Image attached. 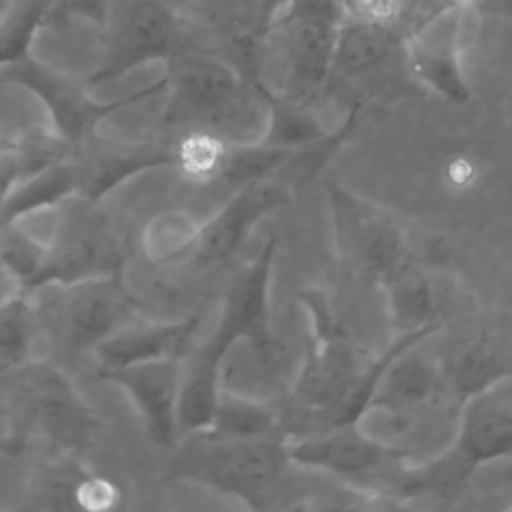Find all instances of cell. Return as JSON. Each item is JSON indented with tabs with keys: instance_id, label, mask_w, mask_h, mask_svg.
Here are the masks:
<instances>
[{
	"instance_id": "cell-1",
	"label": "cell",
	"mask_w": 512,
	"mask_h": 512,
	"mask_svg": "<svg viewBox=\"0 0 512 512\" xmlns=\"http://www.w3.org/2000/svg\"><path fill=\"white\" fill-rule=\"evenodd\" d=\"M276 236L266 238L258 254L228 284L212 334L182 360L178 400L180 436L208 430L222 388V368L230 346L248 344L262 364L272 366L278 342L270 318Z\"/></svg>"
},
{
	"instance_id": "cell-2",
	"label": "cell",
	"mask_w": 512,
	"mask_h": 512,
	"mask_svg": "<svg viewBox=\"0 0 512 512\" xmlns=\"http://www.w3.org/2000/svg\"><path fill=\"white\" fill-rule=\"evenodd\" d=\"M164 120L210 130L230 142H258L268 124V92L234 64L206 56H174L166 76Z\"/></svg>"
},
{
	"instance_id": "cell-3",
	"label": "cell",
	"mask_w": 512,
	"mask_h": 512,
	"mask_svg": "<svg viewBox=\"0 0 512 512\" xmlns=\"http://www.w3.org/2000/svg\"><path fill=\"white\" fill-rule=\"evenodd\" d=\"M340 0H290L262 30L278 60V82L268 90L296 106L312 104L330 88L336 36L344 20Z\"/></svg>"
},
{
	"instance_id": "cell-4",
	"label": "cell",
	"mask_w": 512,
	"mask_h": 512,
	"mask_svg": "<svg viewBox=\"0 0 512 512\" xmlns=\"http://www.w3.org/2000/svg\"><path fill=\"white\" fill-rule=\"evenodd\" d=\"M306 316V350L292 384L298 410L330 426L358 386L368 362L346 334L326 292L308 288L298 292Z\"/></svg>"
},
{
	"instance_id": "cell-5",
	"label": "cell",
	"mask_w": 512,
	"mask_h": 512,
	"mask_svg": "<svg viewBox=\"0 0 512 512\" xmlns=\"http://www.w3.org/2000/svg\"><path fill=\"white\" fill-rule=\"evenodd\" d=\"M290 464L344 480L370 496H396L416 464L408 448L384 442L360 424L322 426L304 434H286Z\"/></svg>"
},
{
	"instance_id": "cell-6",
	"label": "cell",
	"mask_w": 512,
	"mask_h": 512,
	"mask_svg": "<svg viewBox=\"0 0 512 512\" xmlns=\"http://www.w3.org/2000/svg\"><path fill=\"white\" fill-rule=\"evenodd\" d=\"M510 456L512 374H500L464 396L450 446L418 466L420 492H446L466 480L478 466Z\"/></svg>"
},
{
	"instance_id": "cell-7",
	"label": "cell",
	"mask_w": 512,
	"mask_h": 512,
	"mask_svg": "<svg viewBox=\"0 0 512 512\" xmlns=\"http://www.w3.org/2000/svg\"><path fill=\"white\" fill-rule=\"evenodd\" d=\"M182 476L244 502L252 510L270 506L290 466L284 436L226 438L210 432L186 434Z\"/></svg>"
},
{
	"instance_id": "cell-8",
	"label": "cell",
	"mask_w": 512,
	"mask_h": 512,
	"mask_svg": "<svg viewBox=\"0 0 512 512\" xmlns=\"http://www.w3.org/2000/svg\"><path fill=\"white\" fill-rule=\"evenodd\" d=\"M326 202L334 250L350 276L382 286L412 258L404 226L386 208L334 180L326 184Z\"/></svg>"
},
{
	"instance_id": "cell-9",
	"label": "cell",
	"mask_w": 512,
	"mask_h": 512,
	"mask_svg": "<svg viewBox=\"0 0 512 512\" xmlns=\"http://www.w3.org/2000/svg\"><path fill=\"white\" fill-rule=\"evenodd\" d=\"M104 26L102 56L86 76L88 84L116 80L154 60L170 62L178 54L182 24L164 0H132Z\"/></svg>"
},
{
	"instance_id": "cell-10",
	"label": "cell",
	"mask_w": 512,
	"mask_h": 512,
	"mask_svg": "<svg viewBox=\"0 0 512 512\" xmlns=\"http://www.w3.org/2000/svg\"><path fill=\"white\" fill-rule=\"evenodd\" d=\"M466 10L468 6L440 4L404 36V68L410 80L450 104L472 98L464 68Z\"/></svg>"
},
{
	"instance_id": "cell-11",
	"label": "cell",
	"mask_w": 512,
	"mask_h": 512,
	"mask_svg": "<svg viewBox=\"0 0 512 512\" xmlns=\"http://www.w3.org/2000/svg\"><path fill=\"white\" fill-rule=\"evenodd\" d=\"M434 332L438 330L404 334L390 340L388 358L364 414H384L390 420L408 424L444 396L446 376L440 362L426 354V350H420V344Z\"/></svg>"
},
{
	"instance_id": "cell-12",
	"label": "cell",
	"mask_w": 512,
	"mask_h": 512,
	"mask_svg": "<svg viewBox=\"0 0 512 512\" xmlns=\"http://www.w3.org/2000/svg\"><path fill=\"white\" fill-rule=\"evenodd\" d=\"M294 198V186L274 176L244 182L206 220H202L194 252L188 262L198 266L228 260L248 240L260 220Z\"/></svg>"
},
{
	"instance_id": "cell-13",
	"label": "cell",
	"mask_w": 512,
	"mask_h": 512,
	"mask_svg": "<svg viewBox=\"0 0 512 512\" xmlns=\"http://www.w3.org/2000/svg\"><path fill=\"white\" fill-rule=\"evenodd\" d=\"M182 360L180 356H162L126 364L106 374L130 396L148 438L168 448L180 438L178 400Z\"/></svg>"
},
{
	"instance_id": "cell-14",
	"label": "cell",
	"mask_w": 512,
	"mask_h": 512,
	"mask_svg": "<svg viewBox=\"0 0 512 512\" xmlns=\"http://www.w3.org/2000/svg\"><path fill=\"white\" fill-rule=\"evenodd\" d=\"M196 330V316H186L178 320H158L142 316L106 338L92 356L96 360V366L104 374L142 360L162 356L184 358Z\"/></svg>"
},
{
	"instance_id": "cell-15",
	"label": "cell",
	"mask_w": 512,
	"mask_h": 512,
	"mask_svg": "<svg viewBox=\"0 0 512 512\" xmlns=\"http://www.w3.org/2000/svg\"><path fill=\"white\" fill-rule=\"evenodd\" d=\"M402 52L404 36L394 26L344 16L336 36L330 84L334 80L360 82L384 70Z\"/></svg>"
},
{
	"instance_id": "cell-16",
	"label": "cell",
	"mask_w": 512,
	"mask_h": 512,
	"mask_svg": "<svg viewBox=\"0 0 512 512\" xmlns=\"http://www.w3.org/2000/svg\"><path fill=\"white\" fill-rule=\"evenodd\" d=\"M392 338L440 330V292L416 258H408L382 286Z\"/></svg>"
},
{
	"instance_id": "cell-17",
	"label": "cell",
	"mask_w": 512,
	"mask_h": 512,
	"mask_svg": "<svg viewBox=\"0 0 512 512\" xmlns=\"http://www.w3.org/2000/svg\"><path fill=\"white\" fill-rule=\"evenodd\" d=\"M200 226L202 220L186 208L166 206L152 212L142 222L134 246H138V252L148 266L168 268L182 264L188 262L194 252Z\"/></svg>"
},
{
	"instance_id": "cell-18",
	"label": "cell",
	"mask_w": 512,
	"mask_h": 512,
	"mask_svg": "<svg viewBox=\"0 0 512 512\" xmlns=\"http://www.w3.org/2000/svg\"><path fill=\"white\" fill-rule=\"evenodd\" d=\"M230 140L202 128H182L168 144L170 166L194 184H212L224 178Z\"/></svg>"
},
{
	"instance_id": "cell-19",
	"label": "cell",
	"mask_w": 512,
	"mask_h": 512,
	"mask_svg": "<svg viewBox=\"0 0 512 512\" xmlns=\"http://www.w3.org/2000/svg\"><path fill=\"white\" fill-rule=\"evenodd\" d=\"M278 426L280 416L270 402L238 394L222 384L212 422L204 432L226 438H258L278 434Z\"/></svg>"
},
{
	"instance_id": "cell-20",
	"label": "cell",
	"mask_w": 512,
	"mask_h": 512,
	"mask_svg": "<svg viewBox=\"0 0 512 512\" xmlns=\"http://www.w3.org/2000/svg\"><path fill=\"white\" fill-rule=\"evenodd\" d=\"M40 362V340L28 292L0 302V374Z\"/></svg>"
},
{
	"instance_id": "cell-21",
	"label": "cell",
	"mask_w": 512,
	"mask_h": 512,
	"mask_svg": "<svg viewBox=\"0 0 512 512\" xmlns=\"http://www.w3.org/2000/svg\"><path fill=\"white\" fill-rule=\"evenodd\" d=\"M56 0H12L0 18V70L26 54L38 30L52 20Z\"/></svg>"
},
{
	"instance_id": "cell-22",
	"label": "cell",
	"mask_w": 512,
	"mask_h": 512,
	"mask_svg": "<svg viewBox=\"0 0 512 512\" xmlns=\"http://www.w3.org/2000/svg\"><path fill=\"white\" fill-rule=\"evenodd\" d=\"M72 498H74L76 506H80V508L106 510V508L118 506L122 492L116 486V482H112L110 478L84 476V478H78V482L72 490Z\"/></svg>"
},
{
	"instance_id": "cell-23",
	"label": "cell",
	"mask_w": 512,
	"mask_h": 512,
	"mask_svg": "<svg viewBox=\"0 0 512 512\" xmlns=\"http://www.w3.org/2000/svg\"><path fill=\"white\" fill-rule=\"evenodd\" d=\"M348 18L394 26L406 10L408 0H340Z\"/></svg>"
},
{
	"instance_id": "cell-24",
	"label": "cell",
	"mask_w": 512,
	"mask_h": 512,
	"mask_svg": "<svg viewBox=\"0 0 512 512\" xmlns=\"http://www.w3.org/2000/svg\"><path fill=\"white\" fill-rule=\"evenodd\" d=\"M290 0H260V28L264 30L268 22L282 10Z\"/></svg>"
},
{
	"instance_id": "cell-25",
	"label": "cell",
	"mask_w": 512,
	"mask_h": 512,
	"mask_svg": "<svg viewBox=\"0 0 512 512\" xmlns=\"http://www.w3.org/2000/svg\"><path fill=\"white\" fill-rule=\"evenodd\" d=\"M440 4H458V6H470L472 0H440Z\"/></svg>"
},
{
	"instance_id": "cell-26",
	"label": "cell",
	"mask_w": 512,
	"mask_h": 512,
	"mask_svg": "<svg viewBox=\"0 0 512 512\" xmlns=\"http://www.w3.org/2000/svg\"><path fill=\"white\" fill-rule=\"evenodd\" d=\"M510 2H512V0H510Z\"/></svg>"
}]
</instances>
